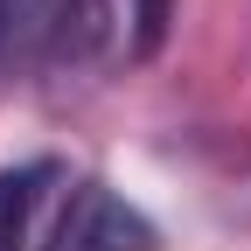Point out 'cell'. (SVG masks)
<instances>
[{
    "label": "cell",
    "instance_id": "6da1fadb",
    "mask_svg": "<svg viewBox=\"0 0 251 251\" xmlns=\"http://www.w3.org/2000/svg\"><path fill=\"white\" fill-rule=\"evenodd\" d=\"M153 224L105 181H70L42 209V230L28 251H153Z\"/></svg>",
    "mask_w": 251,
    "mask_h": 251
},
{
    "label": "cell",
    "instance_id": "7a4b0ae2",
    "mask_svg": "<svg viewBox=\"0 0 251 251\" xmlns=\"http://www.w3.org/2000/svg\"><path fill=\"white\" fill-rule=\"evenodd\" d=\"M63 168L56 161H21V168H0V251H28L42 230V209L56 202Z\"/></svg>",
    "mask_w": 251,
    "mask_h": 251
}]
</instances>
